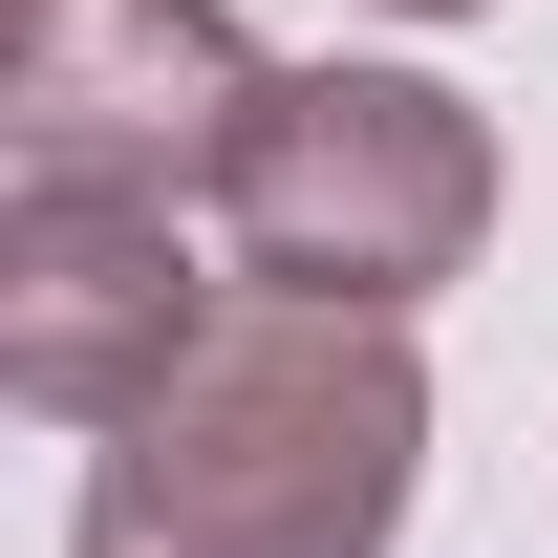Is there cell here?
Masks as SVG:
<instances>
[{"mask_svg": "<svg viewBox=\"0 0 558 558\" xmlns=\"http://www.w3.org/2000/svg\"><path fill=\"white\" fill-rule=\"evenodd\" d=\"M409 494V387L387 365H258L236 451H194V515H86V558H365Z\"/></svg>", "mask_w": 558, "mask_h": 558, "instance_id": "obj_1", "label": "cell"}]
</instances>
